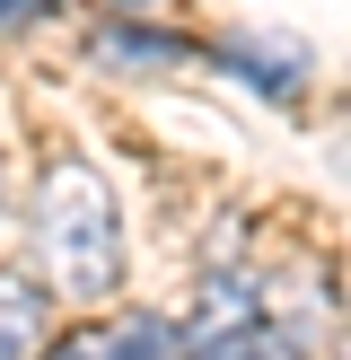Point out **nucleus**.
<instances>
[{
    "instance_id": "nucleus-2",
    "label": "nucleus",
    "mask_w": 351,
    "mask_h": 360,
    "mask_svg": "<svg viewBox=\"0 0 351 360\" xmlns=\"http://www.w3.org/2000/svg\"><path fill=\"white\" fill-rule=\"evenodd\" d=\"M35 360H185V334H176L167 316H114V326L44 334Z\"/></svg>"
},
{
    "instance_id": "nucleus-8",
    "label": "nucleus",
    "mask_w": 351,
    "mask_h": 360,
    "mask_svg": "<svg viewBox=\"0 0 351 360\" xmlns=\"http://www.w3.org/2000/svg\"><path fill=\"white\" fill-rule=\"evenodd\" d=\"M0 220H9V167H0Z\"/></svg>"
},
{
    "instance_id": "nucleus-7",
    "label": "nucleus",
    "mask_w": 351,
    "mask_h": 360,
    "mask_svg": "<svg viewBox=\"0 0 351 360\" xmlns=\"http://www.w3.org/2000/svg\"><path fill=\"white\" fill-rule=\"evenodd\" d=\"M44 18H62V0H0V35H18V27H44Z\"/></svg>"
},
{
    "instance_id": "nucleus-4",
    "label": "nucleus",
    "mask_w": 351,
    "mask_h": 360,
    "mask_svg": "<svg viewBox=\"0 0 351 360\" xmlns=\"http://www.w3.org/2000/svg\"><path fill=\"white\" fill-rule=\"evenodd\" d=\"M53 334V290L35 281V264H0V360H35Z\"/></svg>"
},
{
    "instance_id": "nucleus-6",
    "label": "nucleus",
    "mask_w": 351,
    "mask_h": 360,
    "mask_svg": "<svg viewBox=\"0 0 351 360\" xmlns=\"http://www.w3.org/2000/svg\"><path fill=\"white\" fill-rule=\"evenodd\" d=\"M97 44V62H158V70H176V62H193V44L176 27H140L132 9H105V27L88 35Z\"/></svg>"
},
{
    "instance_id": "nucleus-5",
    "label": "nucleus",
    "mask_w": 351,
    "mask_h": 360,
    "mask_svg": "<svg viewBox=\"0 0 351 360\" xmlns=\"http://www.w3.org/2000/svg\"><path fill=\"white\" fill-rule=\"evenodd\" d=\"M185 360H307L298 352V334L290 326H272V316H228V326H202V334H185Z\"/></svg>"
},
{
    "instance_id": "nucleus-1",
    "label": "nucleus",
    "mask_w": 351,
    "mask_h": 360,
    "mask_svg": "<svg viewBox=\"0 0 351 360\" xmlns=\"http://www.w3.org/2000/svg\"><path fill=\"white\" fill-rule=\"evenodd\" d=\"M27 238H35V281L53 299L97 308V299L123 290V202L88 158H53L35 176V229Z\"/></svg>"
},
{
    "instance_id": "nucleus-9",
    "label": "nucleus",
    "mask_w": 351,
    "mask_h": 360,
    "mask_svg": "<svg viewBox=\"0 0 351 360\" xmlns=\"http://www.w3.org/2000/svg\"><path fill=\"white\" fill-rule=\"evenodd\" d=\"M114 9H140V0H114Z\"/></svg>"
},
{
    "instance_id": "nucleus-3",
    "label": "nucleus",
    "mask_w": 351,
    "mask_h": 360,
    "mask_svg": "<svg viewBox=\"0 0 351 360\" xmlns=\"http://www.w3.org/2000/svg\"><path fill=\"white\" fill-rule=\"evenodd\" d=\"M211 62L228 70V79H246L255 88V97H307V53L298 44H263V35H220V44H211Z\"/></svg>"
}]
</instances>
